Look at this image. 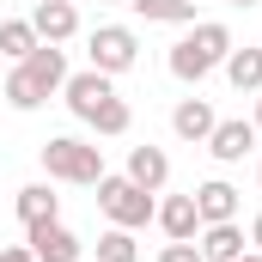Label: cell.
I'll return each instance as SVG.
<instances>
[{
	"mask_svg": "<svg viewBox=\"0 0 262 262\" xmlns=\"http://www.w3.org/2000/svg\"><path fill=\"white\" fill-rule=\"evenodd\" d=\"M146 25H195V0H128Z\"/></svg>",
	"mask_w": 262,
	"mask_h": 262,
	"instance_id": "ac0fdd59",
	"label": "cell"
},
{
	"mask_svg": "<svg viewBox=\"0 0 262 262\" xmlns=\"http://www.w3.org/2000/svg\"><path fill=\"white\" fill-rule=\"evenodd\" d=\"M79 262H85V256H79Z\"/></svg>",
	"mask_w": 262,
	"mask_h": 262,
	"instance_id": "83f0119b",
	"label": "cell"
},
{
	"mask_svg": "<svg viewBox=\"0 0 262 262\" xmlns=\"http://www.w3.org/2000/svg\"><path fill=\"white\" fill-rule=\"evenodd\" d=\"M85 55H92V67L98 73H128L134 61H140V37H134L128 25H98L92 37H85Z\"/></svg>",
	"mask_w": 262,
	"mask_h": 262,
	"instance_id": "8992f818",
	"label": "cell"
},
{
	"mask_svg": "<svg viewBox=\"0 0 262 262\" xmlns=\"http://www.w3.org/2000/svg\"><path fill=\"white\" fill-rule=\"evenodd\" d=\"M238 262H262V250H244V256H238Z\"/></svg>",
	"mask_w": 262,
	"mask_h": 262,
	"instance_id": "cb8c5ba5",
	"label": "cell"
},
{
	"mask_svg": "<svg viewBox=\"0 0 262 262\" xmlns=\"http://www.w3.org/2000/svg\"><path fill=\"white\" fill-rule=\"evenodd\" d=\"M244 238H250V250H262V213L250 220V232H244Z\"/></svg>",
	"mask_w": 262,
	"mask_h": 262,
	"instance_id": "7402d4cb",
	"label": "cell"
},
{
	"mask_svg": "<svg viewBox=\"0 0 262 262\" xmlns=\"http://www.w3.org/2000/svg\"><path fill=\"white\" fill-rule=\"evenodd\" d=\"M98 207H104V220L110 226H128V232H140L152 213H159V201H152V189H140L134 177H98Z\"/></svg>",
	"mask_w": 262,
	"mask_h": 262,
	"instance_id": "5b68a950",
	"label": "cell"
},
{
	"mask_svg": "<svg viewBox=\"0 0 262 262\" xmlns=\"http://www.w3.org/2000/svg\"><path fill=\"white\" fill-rule=\"evenodd\" d=\"M226 6H244V12H250V6H262V0H226Z\"/></svg>",
	"mask_w": 262,
	"mask_h": 262,
	"instance_id": "603a6c76",
	"label": "cell"
},
{
	"mask_svg": "<svg viewBox=\"0 0 262 262\" xmlns=\"http://www.w3.org/2000/svg\"><path fill=\"white\" fill-rule=\"evenodd\" d=\"M37 43H43V37H37L31 18H0V55H6V61H25Z\"/></svg>",
	"mask_w": 262,
	"mask_h": 262,
	"instance_id": "2e32d148",
	"label": "cell"
},
{
	"mask_svg": "<svg viewBox=\"0 0 262 262\" xmlns=\"http://www.w3.org/2000/svg\"><path fill=\"white\" fill-rule=\"evenodd\" d=\"M256 183H262V165H256Z\"/></svg>",
	"mask_w": 262,
	"mask_h": 262,
	"instance_id": "4316f807",
	"label": "cell"
},
{
	"mask_svg": "<svg viewBox=\"0 0 262 262\" xmlns=\"http://www.w3.org/2000/svg\"><path fill=\"white\" fill-rule=\"evenodd\" d=\"M213 104L207 98H183L177 110H171V128H177V140H195V146H207V134H213Z\"/></svg>",
	"mask_w": 262,
	"mask_h": 262,
	"instance_id": "4fadbf2b",
	"label": "cell"
},
{
	"mask_svg": "<svg viewBox=\"0 0 262 262\" xmlns=\"http://www.w3.org/2000/svg\"><path fill=\"white\" fill-rule=\"evenodd\" d=\"M12 207H18V220H25V226H43V220H61V195H55L49 183H25Z\"/></svg>",
	"mask_w": 262,
	"mask_h": 262,
	"instance_id": "9a60e30c",
	"label": "cell"
},
{
	"mask_svg": "<svg viewBox=\"0 0 262 262\" xmlns=\"http://www.w3.org/2000/svg\"><path fill=\"white\" fill-rule=\"evenodd\" d=\"M226 79L256 98L262 92V49H232V55H226Z\"/></svg>",
	"mask_w": 262,
	"mask_h": 262,
	"instance_id": "e0dca14e",
	"label": "cell"
},
{
	"mask_svg": "<svg viewBox=\"0 0 262 262\" xmlns=\"http://www.w3.org/2000/svg\"><path fill=\"white\" fill-rule=\"evenodd\" d=\"M256 134H262V92H256Z\"/></svg>",
	"mask_w": 262,
	"mask_h": 262,
	"instance_id": "d4e9b609",
	"label": "cell"
},
{
	"mask_svg": "<svg viewBox=\"0 0 262 262\" xmlns=\"http://www.w3.org/2000/svg\"><path fill=\"white\" fill-rule=\"evenodd\" d=\"M122 177H134L140 189H152V195H159V189L171 183V159H165V146H152V140H146V146H134Z\"/></svg>",
	"mask_w": 262,
	"mask_h": 262,
	"instance_id": "7c38bea8",
	"label": "cell"
},
{
	"mask_svg": "<svg viewBox=\"0 0 262 262\" xmlns=\"http://www.w3.org/2000/svg\"><path fill=\"white\" fill-rule=\"evenodd\" d=\"M256 122H244V116H232V122H213V134H207V152L220 159V165H244L250 152H256Z\"/></svg>",
	"mask_w": 262,
	"mask_h": 262,
	"instance_id": "52a82bcc",
	"label": "cell"
},
{
	"mask_svg": "<svg viewBox=\"0 0 262 262\" xmlns=\"http://www.w3.org/2000/svg\"><path fill=\"white\" fill-rule=\"evenodd\" d=\"M189 195H195V213H201V226H226V220H238V189H232L226 177L201 183V189H189Z\"/></svg>",
	"mask_w": 262,
	"mask_h": 262,
	"instance_id": "8fae6325",
	"label": "cell"
},
{
	"mask_svg": "<svg viewBox=\"0 0 262 262\" xmlns=\"http://www.w3.org/2000/svg\"><path fill=\"white\" fill-rule=\"evenodd\" d=\"M31 25H37L43 43H67V37H79V6L73 0H37Z\"/></svg>",
	"mask_w": 262,
	"mask_h": 262,
	"instance_id": "9c48e42d",
	"label": "cell"
},
{
	"mask_svg": "<svg viewBox=\"0 0 262 262\" xmlns=\"http://www.w3.org/2000/svg\"><path fill=\"white\" fill-rule=\"evenodd\" d=\"M61 85H67V49H61V43H37L25 61H12L0 98H6L12 110H43Z\"/></svg>",
	"mask_w": 262,
	"mask_h": 262,
	"instance_id": "6da1fadb",
	"label": "cell"
},
{
	"mask_svg": "<svg viewBox=\"0 0 262 262\" xmlns=\"http://www.w3.org/2000/svg\"><path fill=\"white\" fill-rule=\"evenodd\" d=\"M110 6H128V0H110Z\"/></svg>",
	"mask_w": 262,
	"mask_h": 262,
	"instance_id": "484cf974",
	"label": "cell"
},
{
	"mask_svg": "<svg viewBox=\"0 0 262 262\" xmlns=\"http://www.w3.org/2000/svg\"><path fill=\"white\" fill-rule=\"evenodd\" d=\"M98 262H140V244H134L128 226H110V232L98 238Z\"/></svg>",
	"mask_w": 262,
	"mask_h": 262,
	"instance_id": "d6986e66",
	"label": "cell"
},
{
	"mask_svg": "<svg viewBox=\"0 0 262 262\" xmlns=\"http://www.w3.org/2000/svg\"><path fill=\"white\" fill-rule=\"evenodd\" d=\"M61 98H67V110H73L85 128H98V134H128V122H134V110L116 98L110 73H98V67H85V73H67Z\"/></svg>",
	"mask_w": 262,
	"mask_h": 262,
	"instance_id": "7a4b0ae2",
	"label": "cell"
},
{
	"mask_svg": "<svg viewBox=\"0 0 262 262\" xmlns=\"http://www.w3.org/2000/svg\"><path fill=\"white\" fill-rule=\"evenodd\" d=\"M201 262H238L250 250V238H244V226L238 220H226V226H201Z\"/></svg>",
	"mask_w": 262,
	"mask_h": 262,
	"instance_id": "30bf717a",
	"label": "cell"
},
{
	"mask_svg": "<svg viewBox=\"0 0 262 262\" xmlns=\"http://www.w3.org/2000/svg\"><path fill=\"white\" fill-rule=\"evenodd\" d=\"M43 171H49V183L98 189V177H104V152H98L92 140H79V134H49V140H43Z\"/></svg>",
	"mask_w": 262,
	"mask_h": 262,
	"instance_id": "277c9868",
	"label": "cell"
},
{
	"mask_svg": "<svg viewBox=\"0 0 262 262\" xmlns=\"http://www.w3.org/2000/svg\"><path fill=\"white\" fill-rule=\"evenodd\" d=\"M159 262H201V250H195V238H171L159 250Z\"/></svg>",
	"mask_w": 262,
	"mask_h": 262,
	"instance_id": "ffe728a7",
	"label": "cell"
},
{
	"mask_svg": "<svg viewBox=\"0 0 262 262\" xmlns=\"http://www.w3.org/2000/svg\"><path fill=\"white\" fill-rule=\"evenodd\" d=\"M232 49H238V43H232V31H226L220 18H195V25L171 43V73H177L183 85H201L213 67H226Z\"/></svg>",
	"mask_w": 262,
	"mask_h": 262,
	"instance_id": "3957f363",
	"label": "cell"
},
{
	"mask_svg": "<svg viewBox=\"0 0 262 262\" xmlns=\"http://www.w3.org/2000/svg\"><path fill=\"white\" fill-rule=\"evenodd\" d=\"M0 262H37V256H31V244H0Z\"/></svg>",
	"mask_w": 262,
	"mask_h": 262,
	"instance_id": "44dd1931",
	"label": "cell"
},
{
	"mask_svg": "<svg viewBox=\"0 0 262 262\" xmlns=\"http://www.w3.org/2000/svg\"><path fill=\"white\" fill-rule=\"evenodd\" d=\"M25 244L37 262H79V238L67 232L61 220H43V226H25Z\"/></svg>",
	"mask_w": 262,
	"mask_h": 262,
	"instance_id": "ba28073f",
	"label": "cell"
},
{
	"mask_svg": "<svg viewBox=\"0 0 262 262\" xmlns=\"http://www.w3.org/2000/svg\"><path fill=\"white\" fill-rule=\"evenodd\" d=\"M152 220L165 226V238H195V232H201L195 195H165V201H159V213H152Z\"/></svg>",
	"mask_w": 262,
	"mask_h": 262,
	"instance_id": "5bb4252c",
	"label": "cell"
}]
</instances>
